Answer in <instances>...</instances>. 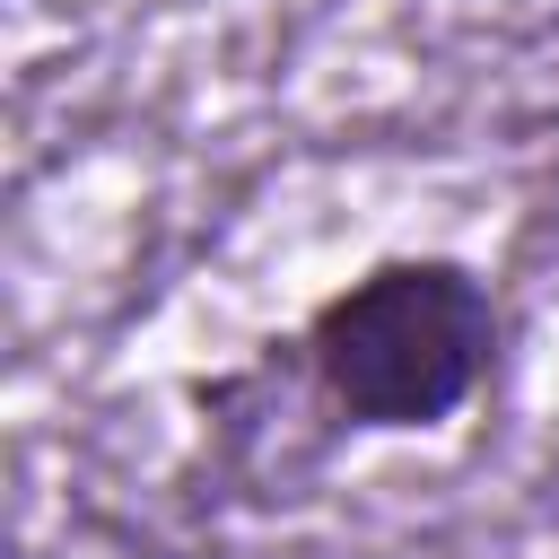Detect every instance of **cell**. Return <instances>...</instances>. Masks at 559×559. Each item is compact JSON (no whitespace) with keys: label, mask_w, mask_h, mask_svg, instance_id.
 Returning <instances> with one entry per match:
<instances>
[{"label":"cell","mask_w":559,"mask_h":559,"mask_svg":"<svg viewBox=\"0 0 559 559\" xmlns=\"http://www.w3.org/2000/svg\"><path fill=\"white\" fill-rule=\"evenodd\" d=\"M498 349V306L463 262H376L306 323V367L323 402L358 428L454 419Z\"/></svg>","instance_id":"cell-1"}]
</instances>
